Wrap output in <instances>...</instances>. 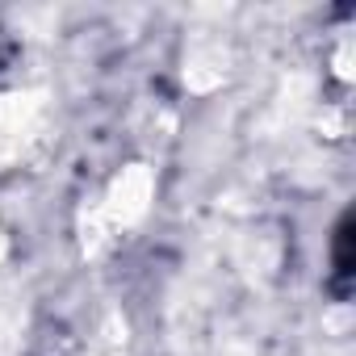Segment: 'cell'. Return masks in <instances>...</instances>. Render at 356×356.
I'll list each match as a JSON object with an SVG mask.
<instances>
[{
    "label": "cell",
    "instance_id": "1",
    "mask_svg": "<svg viewBox=\"0 0 356 356\" xmlns=\"http://www.w3.org/2000/svg\"><path fill=\"white\" fill-rule=\"evenodd\" d=\"M335 277H339V285H348V277H352V222L348 218L335 231Z\"/></svg>",
    "mask_w": 356,
    "mask_h": 356
}]
</instances>
